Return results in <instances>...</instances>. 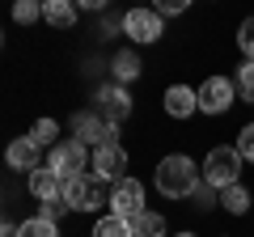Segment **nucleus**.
I'll list each match as a JSON object with an SVG mask.
<instances>
[{"instance_id": "1", "label": "nucleus", "mask_w": 254, "mask_h": 237, "mask_svg": "<svg viewBox=\"0 0 254 237\" xmlns=\"http://www.w3.org/2000/svg\"><path fill=\"white\" fill-rule=\"evenodd\" d=\"M153 182H157V191H161L165 199H190V195L199 191L203 174L195 170V161H190V157L170 153V157H161V165H157V174H153Z\"/></svg>"}, {"instance_id": "2", "label": "nucleus", "mask_w": 254, "mask_h": 237, "mask_svg": "<svg viewBox=\"0 0 254 237\" xmlns=\"http://www.w3.org/2000/svg\"><path fill=\"white\" fill-rule=\"evenodd\" d=\"M203 182L216 186V191H229V186L242 182V153L229 144H216L208 157H203Z\"/></svg>"}, {"instance_id": "3", "label": "nucleus", "mask_w": 254, "mask_h": 237, "mask_svg": "<svg viewBox=\"0 0 254 237\" xmlns=\"http://www.w3.org/2000/svg\"><path fill=\"white\" fill-rule=\"evenodd\" d=\"M47 165L60 174L64 182H72V178H81V174L89 170V153H85L81 140H60V144L51 148V161Z\"/></svg>"}, {"instance_id": "4", "label": "nucleus", "mask_w": 254, "mask_h": 237, "mask_svg": "<svg viewBox=\"0 0 254 237\" xmlns=\"http://www.w3.org/2000/svg\"><path fill=\"white\" fill-rule=\"evenodd\" d=\"M93 115H102L106 123H123L127 115H131V93H127V85H102L98 93H93Z\"/></svg>"}, {"instance_id": "5", "label": "nucleus", "mask_w": 254, "mask_h": 237, "mask_svg": "<svg viewBox=\"0 0 254 237\" xmlns=\"http://www.w3.org/2000/svg\"><path fill=\"white\" fill-rule=\"evenodd\" d=\"M110 208H115L119 220H127V225H131L140 212H148V208H144V182H136V178L115 182V191H110Z\"/></svg>"}, {"instance_id": "6", "label": "nucleus", "mask_w": 254, "mask_h": 237, "mask_svg": "<svg viewBox=\"0 0 254 237\" xmlns=\"http://www.w3.org/2000/svg\"><path fill=\"white\" fill-rule=\"evenodd\" d=\"M233 98H237V81H229V76H208L199 85V110L203 115H225L233 106Z\"/></svg>"}, {"instance_id": "7", "label": "nucleus", "mask_w": 254, "mask_h": 237, "mask_svg": "<svg viewBox=\"0 0 254 237\" xmlns=\"http://www.w3.org/2000/svg\"><path fill=\"white\" fill-rule=\"evenodd\" d=\"M72 140H81V144H93V148H106V144H119V127L115 123H106L102 115H76L72 118Z\"/></svg>"}, {"instance_id": "8", "label": "nucleus", "mask_w": 254, "mask_h": 237, "mask_svg": "<svg viewBox=\"0 0 254 237\" xmlns=\"http://www.w3.org/2000/svg\"><path fill=\"white\" fill-rule=\"evenodd\" d=\"M64 199H68L72 212H98L102 203H106L102 191H98V178H89V174L72 178V182H64Z\"/></svg>"}, {"instance_id": "9", "label": "nucleus", "mask_w": 254, "mask_h": 237, "mask_svg": "<svg viewBox=\"0 0 254 237\" xmlns=\"http://www.w3.org/2000/svg\"><path fill=\"white\" fill-rule=\"evenodd\" d=\"M123 30H127L131 43H157V38L165 34L161 13H157V9H131V13L123 17Z\"/></svg>"}, {"instance_id": "10", "label": "nucleus", "mask_w": 254, "mask_h": 237, "mask_svg": "<svg viewBox=\"0 0 254 237\" xmlns=\"http://www.w3.org/2000/svg\"><path fill=\"white\" fill-rule=\"evenodd\" d=\"M123 170H127V148L123 144L93 148V178L98 182H123Z\"/></svg>"}, {"instance_id": "11", "label": "nucleus", "mask_w": 254, "mask_h": 237, "mask_svg": "<svg viewBox=\"0 0 254 237\" xmlns=\"http://www.w3.org/2000/svg\"><path fill=\"white\" fill-rule=\"evenodd\" d=\"M199 110V89H190V85H170L165 89V115L170 118H190Z\"/></svg>"}, {"instance_id": "12", "label": "nucleus", "mask_w": 254, "mask_h": 237, "mask_svg": "<svg viewBox=\"0 0 254 237\" xmlns=\"http://www.w3.org/2000/svg\"><path fill=\"white\" fill-rule=\"evenodd\" d=\"M38 153H43V148H38V144H34L30 136H21V140H13V144H9V153H4V161H9V170L34 174V170H43V165H38Z\"/></svg>"}, {"instance_id": "13", "label": "nucleus", "mask_w": 254, "mask_h": 237, "mask_svg": "<svg viewBox=\"0 0 254 237\" xmlns=\"http://www.w3.org/2000/svg\"><path fill=\"white\" fill-rule=\"evenodd\" d=\"M30 195H34L38 203H47V199H64V178L51 170V165H43V170L30 174Z\"/></svg>"}, {"instance_id": "14", "label": "nucleus", "mask_w": 254, "mask_h": 237, "mask_svg": "<svg viewBox=\"0 0 254 237\" xmlns=\"http://www.w3.org/2000/svg\"><path fill=\"white\" fill-rule=\"evenodd\" d=\"M43 21L55 26V30H68L76 21V4H72V0H47V4H43Z\"/></svg>"}, {"instance_id": "15", "label": "nucleus", "mask_w": 254, "mask_h": 237, "mask_svg": "<svg viewBox=\"0 0 254 237\" xmlns=\"http://www.w3.org/2000/svg\"><path fill=\"white\" fill-rule=\"evenodd\" d=\"M110 72H115V85H127L140 76V55L136 51H119L115 64H110Z\"/></svg>"}, {"instance_id": "16", "label": "nucleus", "mask_w": 254, "mask_h": 237, "mask_svg": "<svg viewBox=\"0 0 254 237\" xmlns=\"http://www.w3.org/2000/svg\"><path fill=\"white\" fill-rule=\"evenodd\" d=\"M131 233L136 237H165V216L161 212H140L131 220Z\"/></svg>"}, {"instance_id": "17", "label": "nucleus", "mask_w": 254, "mask_h": 237, "mask_svg": "<svg viewBox=\"0 0 254 237\" xmlns=\"http://www.w3.org/2000/svg\"><path fill=\"white\" fill-rule=\"evenodd\" d=\"M30 140H34L38 148H55L60 144V123H55V118H38L34 127H30Z\"/></svg>"}, {"instance_id": "18", "label": "nucleus", "mask_w": 254, "mask_h": 237, "mask_svg": "<svg viewBox=\"0 0 254 237\" xmlns=\"http://www.w3.org/2000/svg\"><path fill=\"white\" fill-rule=\"evenodd\" d=\"M220 208H229L233 216H246V212H250V191H246L242 182L229 186V191H220Z\"/></svg>"}, {"instance_id": "19", "label": "nucleus", "mask_w": 254, "mask_h": 237, "mask_svg": "<svg viewBox=\"0 0 254 237\" xmlns=\"http://www.w3.org/2000/svg\"><path fill=\"white\" fill-rule=\"evenodd\" d=\"M93 237H136V233H131L127 220H119L115 212H110V216H102L98 225H93Z\"/></svg>"}, {"instance_id": "20", "label": "nucleus", "mask_w": 254, "mask_h": 237, "mask_svg": "<svg viewBox=\"0 0 254 237\" xmlns=\"http://www.w3.org/2000/svg\"><path fill=\"white\" fill-rule=\"evenodd\" d=\"M17 237H60V229L51 220H43V216H30V220L17 225Z\"/></svg>"}, {"instance_id": "21", "label": "nucleus", "mask_w": 254, "mask_h": 237, "mask_svg": "<svg viewBox=\"0 0 254 237\" xmlns=\"http://www.w3.org/2000/svg\"><path fill=\"white\" fill-rule=\"evenodd\" d=\"M38 17H43V4H34V0H17L13 4V21H21V26H30Z\"/></svg>"}, {"instance_id": "22", "label": "nucleus", "mask_w": 254, "mask_h": 237, "mask_svg": "<svg viewBox=\"0 0 254 237\" xmlns=\"http://www.w3.org/2000/svg\"><path fill=\"white\" fill-rule=\"evenodd\" d=\"M237 93L254 102V59H246V64L237 68Z\"/></svg>"}, {"instance_id": "23", "label": "nucleus", "mask_w": 254, "mask_h": 237, "mask_svg": "<svg viewBox=\"0 0 254 237\" xmlns=\"http://www.w3.org/2000/svg\"><path fill=\"white\" fill-rule=\"evenodd\" d=\"M233 148L242 153V161H250V165H254V123H246V127L237 131V144H233Z\"/></svg>"}, {"instance_id": "24", "label": "nucleus", "mask_w": 254, "mask_h": 237, "mask_svg": "<svg viewBox=\"0 0 254 237\" xmlns=\"http://www.w3.org/2000/svg\"><path fill=\"white\" fill-rule=\"evenodd\" d=\"M237 47L246 51V59H254V17L242 21V30H237Z\"/></svg>"}, {"instance_id": "25", "label": "nucleus", "mask_w": 254, "mask_h": 237, "mask_svg": "<svg viewBox=\"0 0 254 237\" xmlns=\"http://www.w3.org/2000/svg\"><path fill=\"white\" fill-rule=\"evenodd\" d=\"M64 212H68V199H47L43 208H38V216L55 225V220H64Z\"/></svg>"}, {"instance_id": "26", "label": "nucleus", "mask_w": 254, "mask_h": 237, "mask_svg": "<svg viewBox=\"0 0 254 237\" xmlns=\"http://www.w3.org/2000/svg\"><path fill=\"white\" fill-rule=\"evenodd\" d=\"M190 199H195V208H203V212H208V208H216V186H208V182H199V191H195V195H190Z\"/></svg>"}, {"instance_id": "27", "label": "nucleus", "mask_w": 254, "mask_h": 237, "mask_svg": "<svg viewBox=\"0 0 254 237\" xmlns=\"http://www.w3.org/2000/svg\"><path fill=\"white\" fill-rule=\"evenodd\" d=\"M182 9H187V0H161V4H157L161 17H174V13H182Z\"/></svg>"}, {"instance_id": "28", "label": "nucleus", "mask_w": 254, "mask_h": 237, "mask_svg": "<svg viewBox=\"0 0 254 237\" xmlns=\"http://www.w3.org/2000/svg\"><path fill=\"white\" fill-rule=\"evenodd\" d=\"M0 237H17V225H9V220H4V225H0Z\"/></svg>"}, {"instance_id": "29", "label": "nucleus", "mask_w": 254, "mask_h": 237, "mask_svg": "<svg viewBox=\"0 0 254 237\" xmlns=\"http://www.w3.org/2000/svg\"><path fill=\"white\" fill-rule=\"evenodd\" d=\"M178 237H195V233H178Z\"/></svg>"}]
</instances>
